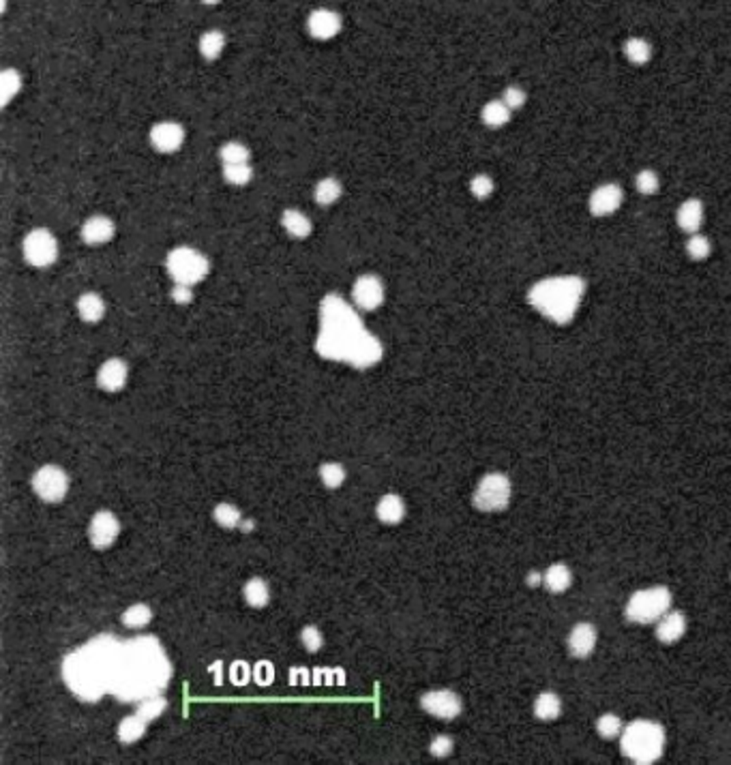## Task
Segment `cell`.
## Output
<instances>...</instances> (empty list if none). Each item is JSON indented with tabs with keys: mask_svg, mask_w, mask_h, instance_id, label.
Wrapping results in <instances>:
<instances>
[{
	"mask_svg": "<svg viewBox=\"0 0 731 765\" xmlns=\"http://www.w3.org/2000/svg\"><path fill=\"white\" fill-rule=\"evenodd\" d=\"M20 88H22L20 73L13 69H7L5 73L0 76V101H3V105H7L17 93H20Z\"/></svg>",
	"mask_w": 731,
	"mask_h": 765,
	"instance_id": "cell-34",
	"label": "cell"
},
{
	"mask_svg": "<svg viewBox=\"0 0 731 765\" xmlns=\"http://www.w3.org/2000/svg\"><path fill=\"white\" fill-rule=\"evenodd\" d=\"M453 740L449 735H438L434 738V742L429 744V751L434 757H449L453 753Z\"/></svg>",
	"mask_w": 731,
	"mask_h": 765,
	"instance_id": "cell-45",
	"label": "cell"
},
{
	"mask_svg": "<svg viewBox=\"0 0 731 765\" xmlns=\"http://www.w3.org/2000/svg\"><path fill=\"white\" fill-rule=\"evenodd\" d=\"M470 189H472V193L476 195L478 200H485V198H489V195L493 193V181H491L487 174H478V176L472 178Z\"/></svg>",
	"mask_w": 731,
	"mask_h": 765,
	"instance_id": "cell-44",
	"label": "cell"
},
{
	"mask_svg": "<svg viewBox=\"0 0 731 765\" xmlns=\"http://www.w3.org/2000/svg\"><path fill=\"white\" fill-rule=\"evenodd\" d=\"M570 581H573V577H570V571H568L566 564H551L545 571V579H543L545 588L549 592H554V594L566 592L570 588Z\"/></svg>",
	"mask_w": 731,
	"mask_h": 765,
	"instance_id": "cell-23",
	"label": "cell"
},
{
	"mask_svg": "<svg viewBox=\"0 0 731 765\" xmlns=\"http://www.w3.org/2000/svg\"><path fill=\"white\" fill-rule=\"evenodd\" d=\"M300 641H302V646H305V650L307 652H317L319 648H322V643H324V637H322V632H319L315 626H305L302 628V632H300Z\"/></svg>",
	"mask_w": 731,
	"mask_h": 765,
	"instance_id": "cell-42",
	"label": "cell"
},
{
	"mask_svg": "<svg viewBox=\"0 0 731 765\" xmlns=\"http://www.w3.org/2000/svg\"><path fill=\"white\" fill-rule=\"evenodd\" d=\"M420 707L436 718L451 720L461 714L463 703L453 690H431L420 697Z\"/></svg>",
	"mask_w": 731,
	"mask_h": 765,
	"instance_id": "cell-11",
	"label": "cell"
},
{
	"mask_svg": "<svg viewBox=\"0 0 731 765\" xmlns=\"http://www.w3.org/2000/svg\"><path fill=\"white\" fill-rule=\"evenodd\" d=\"M319 480L328 489H337L346 483V470L339 464H322L319 466Z\"/></svg>",
	"mask_w": 731,
	"mask_h": 765,
	"instance_id": "cell-38",
	"label": "cell"
},
{
	"mask_svg": "<svg viewBox=\"0 0 731 765\" xmlns=\"http://www.w3.org/2000/svg\"><path fill=\"white\" fill-rule=\"evenodd\" d=\"M341 191L344 189L339 185V181H335V178H324V181H319L315 187V202L322 206H330L341 198Z\"/></svg>",
	"mask_w": 731,
	"mask_h": 765,
	"instance_id": "cell-31",
	"label": "cell"
},
{
	"mask_svg": "<svg viewBox=\"0 0 731 765\" xmlns=\"http://www.w3.org/2000/svg\"><path fill=\"white\" fill-rule=\"evenodd\" d=\"M560 714H562V701L554 692H543V695H539L537 701H534V716L539 720L549 722V720L558 718Z\"/></svg>",
	"mask_w": 731,
	"mask_h": 765,
	"instance_id": "cell-24",
	"label": "cell"
},
{
	"mask_svg": "<svg viewBox=\"0 0 731 765\" xmlns=\"http://www.w3.org/2000/svg\"><path fill=\"white\" fill-rule=\"evenodd\" d=\"M510 118V108L504 101H491L483 108V120L489 127H502Z\"/></svg>",
	"mask_w": 731,
	"mask_h": 765,
	"instance_id": "cell-32",
	"label": "cell"
},
{
	"mask_svg": "<svg viewBox=\"0 0 731 765\" xmlns=\"http://www.w3.org/2000/svg\"><path fill=\"white\" fill-rule=\"evenodd\" d=\"M502 101L508 105L510 110H519L521 105L526 103V93L521 91V88H517V86H510V88H506L504 91V97H502Z\"/></svg>",
	"mask_w": 731,
	"mask_h": 765,
	"instance_id": "cell-46",
	"label": "cell"
},
{
	"mask_svg": "<svg viewBox=\"0 0 731 765\" xmlns=\"http://www.w3.org/2000/svg\"><path fill=\"white\" fill-rule=\"evenodd\" d=\"M146 724L148 722L142 718L137 711H135L133 716L122 718V722L118 724V740L122 744H133V742L142 740V735L146 733Z\"/></svg>",
	"mask_w": 731,
	"mask_h": 765,
	"instance_id": "cell-26",
	"label": "cell"
},
{
	"mask_svg": "<svg viewBox=\"0 0 731 765\" xmlns=\"http://www.w3.org/2000/svg\"><path fill=\"white\" fill-rule=\"evenodd\" d=\"M596 731H598V735L605 738V740H616V738H620L622 731H624V722H622V718L616 716V714H603V716L596 720Z\"/></svg>",
	"mask_w": 731,
	"mask_h": 765,
	"instance_id": "cell-35",
	"label": "cell"
},
{
	"mask_svg": "<svg viewBox=\"0 0 731 765\" xmlns=\"http://www.w3.org/2000/svg\"><path fill=\"white\" fill-rule=\"evenodd\" d=\"M223 45H225V37L219 30H208L200 39V52L206 60H215L223 52Z\"/></svg>",
	"mask_w": 731,
	"mask_h": 765,
	"instance_id": "cell-30",
	"label": "cell"
},
{
	"mask_svg": "<svg viewBox=\"0 0 731 765\" xmlns=\"http://www.w3.org/2000/svg\"><path fill=\"white\" fill-rule=\"evenodd\" d=\"M168 271L176 283L195 286L208 275V260L191 247H178L168 255Z\"/></svg>",
	"mask_w": 731,
	"mask_h": 765,
	"instance_id": "cell-7",
	"label": "cell"
},
{
	"mask_svg": "<svg viewBox=\"0 0 731 765\" xmlns=\"http://www.w3.org/2000/svg\"><path fill=\"white\" fill-rule=\"evenodd\" d=\"M212 517H215V521H217L221 527H225V529L236 527V525H240V521H243L240 510H238L236 506H232V504H217L215 510H212Z\"/></svg>",
	"mask_w": 731,
	"mask_h": 765,
	"instance_id": "cell-36",
	"label": "cell"
},
{
	"mask_svg": "<svg viewBox=\"0 0 731 765\" xmlns=\"http://www.w3.org/2000/svg\"><path fill=\"white\" fill-rule=\"evenodd\" d=\"M172 298L176 302H181V305H185V302H191V298H193L191 286H185V283H176V288L172 290Z\"/></svg>",
	"mask_w": 731,
	"mask_h": 765,
	"instance_id": "cell-47",
	"label": "cell"
},
{
	"mask_svg": "<svg viewBox=\"0 0 731 765\" xmlns=\"http://www.w3.org/2000/svg\"><path fill=\"white\" fill-rule=\"evenodd\" d=\"M317 352L333 361H348L354 367H371L382 358L380 341L363 328L356 313L337 296H328L322 305Z\"/></svg>",
	"mask_w": 731,
	"mask_h": 765,
	"instance_id": "cell-1",
	"label": "cell"
},
{
	"mask_svg": "<svg viewBox=\"0 0 731 765\" xmlns=\"http://www.w3.org/2000/svg\"><path fill=\"white\" fill-rule=\"evenodd\" d=\"M32 489L43 502L56 504L69 491V476L58 466H43L32 476Z\"/></svg>",
	"mask_w": 731,
	"mask_h": 765,
	"instance_id": "cell-9",
	"label": "cell"
},
{
	"mask_svg": "<svg viewBox=\"0 0 731 765\" xmlns=\"http://www.w3.org/2000/svg\"><path fill=\"white\" fill-rule=\"evenodd\" d=\"M223 176L232 185H247L249 181H251L254 172H251V165L249 163H229V165H225Z\"/></svg>",
	"mask_w": 731,
	"mask_h": 765,
	"instance_id": "cell-39",
	"label": "cell"
},
{
	"mask_svg": "<svg viewBox=\"0 0 731 765\" xmlns=\"http://www.w3.org/2000/svg\"><path fill=\"white\" fill-rule=\"evenodd\" d=\"M153 619V611L148 604H131V607L122 613V624L127 628H144L146 624H150Z\"/></svg>",
	"mask_w": 731,
	"mask_h": 765,
	"instance_id": "cell-29",
	"label": "cell"
},
{
	"mask_svg": "<svg viewBox=\"0 0 731 765\" xmlns=\"http://www.w3.org/2000/svg\"><path fill=\"white\" fill-rule=\"evenodd\" d=\"M686 251L693 260H706L708 253H710V242L706 236H699V234H693L686 242Z\"/></svg>",
	"mask_w": 731,
	"mask_h": 765,
	"instance_id": "cell-41",
	"label": "cell"
},
{
	"mask_svg": "<svg viewBox=\"0 0 731 765\" xmlns=\"http://www.w3.org/2000/svg\"><path fill=\"white\" fill-rule=\"evenodd\" d=\"M281 223L285 227V232L294 238H305L309 236L311 232V221L302 215L300 210H285L283 217H281Z\"/></svg>",
	"mask_w": 731,
	"mask_h": 765,
	"instance_id": "cell-27",
	"label": "cell"
},
{
	"mask_svg": "<svg viewBox=\"0 0 731 765\" xmlns=\"http://www.w3.org/2000/svg\"><path fill=\"white\" fill-rule=\"evenodd\" d=\"M114 637H99L86 648L67 656L65 682L84 701H97L112 686L114 658L118 652Z\"/></svg>",
	"mask_w": 731,
	"mask_h": 765,
	"instance_id": "cell-3",
	"label": "cell"
},
{
	"mask_svg": "<svg viewBox=\"0 0 731 765\" xmlns=\"http://www.w3.org/2000/svg\"><path fill=\"white\" fill-rule=\"evenodd\" d=\"M635 185H637V191L639 193H654L658 189V176L652 172V170H641L635 178Z\"/></svg>",
	"mask_w": 731,
	"mask_h": 765,
	"instance_id": "cell-43",
	"label": "cell"
},
{
	"mask_svg": "<svg viewBox=\"0 0 731 765\" xmlns=\"http://www.w3.org/2000/svg\"><path fill=\"white\" fill-rule=\"evenodd\" d=\"M622 198H624V193H622L620 185H614V183L603 185L590 195V212L596 217L611 215V212H616L620 208Z\"/></svg>",
	"mask_w": 731,
	"mask_h": 765,
	"instance_id": "cell-15",
	"label": "cell"
},
{
	"mask_svg": "<svg viewBox=\"0 0 731 765\" xmlns=\"http://www.w3.org/2000/svg\"><path fill=\"white\" fill-rule=\"evenodd\" d=\"M24 255L32 266H49L58 255L54 236L47 229H34L24 240Z\"/></svg>",
	"mask_w": 731,
	"mask_h": 765,
	"instance_id": "cell-10",
	"label": "cell"
},
{
	"mask_svg": "<svg viewBox=\"0 0 731 765\" xmlns=\"http://www.w3.org/2000/svg\"><path fill=\"white\" fill-rule=\"evenodd\" d=\"M472 502L480 512H500L510 502V480L504 474H487L480 478Z\"/></svg>",
	"mask_w": 731,
	"mask_h": 765,
	"instance_id": "cell-8",
	"label": "cell"
},
{
	"mask_svg": "<svg viewBox=\"0 0 731 765\" xmlns=\"http://www.w3.org/2000/svg\"><path fill=\"white\" fill-rule=\"evenodd\" d=\"M704 221V206L699 200H686L680 210H677V225H680L684 232L695 234L699 229Z\"/></svg>",
	"mask_w": 731,
	"mask_h": 765,
	"instance_id": "cell-22",
	"label": "cell"
},
{
	"mask_svg": "<svg viewBox=\"0 0 731 765\" xmlns=\"http://www.w3.org/2000/svg\"><path fill=\"white\" fill-rule=\"evenodd\" d=\"M219 155L225 161V165H229V163H249V150H247V146L238 144V141H229V144H225Z\"/></svg>",
	"mask_w": 731,
	"mask_h": 765,
	"instance_id": "cell-40",
	"label": "cell"
},
{
	"mask_svg": "<svg viewBox=\"0 0 731 765\" xmlns=\"http://www.w3.org/2000/svg\"><path fill=\"white\" fill-rule=\"evenodd\" d=\"M624 757L639 765L654 763L665 751V729L654 720H633L620 735Z\"/></svg>",
	"mask_w": 731,
	"mask_h": 765,
	"instance_id": "cell-5",
	"label": "cell"
},
{
	"mask_svg": "<svg viewBox=\"0 0 731 765\" xmlns=\"http://www.w3.org/2000/svg\"><path fill=\"white\" fill-rule=\"evenodd\" d=\"M376 514H378V519L382 523L395 525V523H399L405 517V504H403V500H401L399 495L388 493V495H384L382 500L378 502Z\"/></svg>",
	"mask_w": 731,
	"mask_h": 765,
	"instance_id": "cell-21",
	"label": "cell"
},
{
	"mask_svg": "<svg viewBox=\"0 0 731 765\" xmlns=\"http://www.w3.org/2000/svg\"><path fill=\"white\" fill-rule=\"evenodd\" d=\"M127 378H129V367L124 361L120 358H110L108 363H103L99 373H97V384L108 390V393H116L120 390L124 384H127Z\"/></svg>",
	"mask_w": 731,
	"mask_h": 765,
	"instance_id": "cell-16",
	"label": "cell"
},
{
	"mask_svg": "<svg viewBox=\"0 0 731 765\" xmlns=\"http://www.w3.org/2000/svg\"><path fill=\"white\" fill-rule=\"evenodd\" d=\"M166 707H168V701L164 697L150 695V697H146L144 701L137 705V714L144 718L146 722H150V720H157L159 716H161L164 711H166Z\"/></svg>",
	"mask_w": 731,
	"mask_h": 765,
	"instance_id": "cell-37",
	"label": "cell"
},
{
	"mask_svg": "<svg viewBox=\"0 0 731 765\" xmlns=\"http://www.w3.org/2000/svg\"><path fill=\"white\" fill-rule=\"evenodd\" d=\"M170 675L172 669L161 646L150 637H142L118 646L110 692L127 701L146 699L168 684Z\"/></svg>",
	"mask_w": 731,
	"mask_h": 765,
	"instance_id": "cell-2",
	"label": "cell"
},
{
	"mask_svg": "<svg viewBox=\"0 0 731 765\" xmlns=\"http://www.w3.org/2000/svg\"><path fill=\"white\" fill-rule=\"evenodd\" d=\"M585 283L579 277H551L528 292L530 305L556 324H568L583 298Z\"/></svg>",
	"mask_w": 731,
	"mask_h": 765,
	"instance_id": "cell-4",
	"label": "cell"
},
{
	"mask_svg": "<svg viewBox=\"0 0 731 765\" xmlns=\"http://www.w3.org/2000/svg\"><path fill=\"white\" fill-rule=\"evenodd\" d=\"M120 534V523L110 510H99L95 517L91 519L88 525V538H91L95 549H108L114 545V540Z\"/></svg>",
	"mask_w": 731,
	"mask_h": 765,
	"instance_id": "cell-12",
	"label": "cell"
},
{
	"mask_svg": "<svg viewBox=\"0 0 731 765\" xmlns=\"http://www.w3.org/2000/svg\"><path fill=\"white\" fill-rule=\"evenodd\" d=\"M686 617H684V613H680V611H667L661 619H658V626H656V639L661 643H667V646H671V643H675V641H680V639L684 637V632H686Z\"/></svg>",
	"mask_w": 731,
	"mask_h": 765,
	"instance_id": "cell-19",
	"label": "cell"
},
{
	"mask_svg": "<svg viewBox=\"0 0 731 765\" xmlns=\"http://www.w3.org/2000/svg\"><path fill=\"white\" fill-rule=\"evenodd\" d=\"M114 236V223L108 217H91L82 225V238L88 244H103Z\"/></svg>",
	"mask_w": 731,
	"mask_h": 765,
	"instance_id": "cell-20",
	"label": "cell"
},
{
	"mask_svg": "<svg viewBox=\"0 0 731 765\" xmlns=\"http://www.w3.org/2000/svg\"><path fill=\"white\" fill-rule=\"evenodd\" d=\"M624 54H627V58H629L631 62H635V65H644V62H648L650 56H652V47H650V43H648L646 39L633 37V39L627 41V45H624Z\"/></svg>",
	"mask_w": 731,
	"mask_h": 765,
	"instance_id": "cell-33",
	"label": "cell"
},
{
	"mask_svg": "<svg viewBox=\"0 0 731 765\" xmlns=\"http://www.w3.org/2000/svg\"><path fill=\"white\" fill-rule=\"evenodd\" d=\"M543 579H545V575H541V573H530V575H528V583L532 585V588H534V585L543 583Z\"/></svg>",
	"mask_w": 731,
	"mask_h": 765,
	"instance_id": "cell-48",
	"label": "cell"
},
{
	"mask_svg": "<svg viewBox=\"0 0 731 765\" xmlns=\"http://www.w3.org/2000/svg\"><path fill=\"white\" fill-rule=\"evenodd\" d=\"M596 648V628L587 621L577 624L568 635V652L575 658H587Z\"/></svg>",
	"mask_w": 731,
	"mask_h": 765,
	"instance_id": "cell-18",
	"label": "cell"
},
{
	"mask_svg": "<svg viewBox=\"0 0 731 765\" xmlns=\"http://www.w3.org/2000/svg\"><path fill=\"white\" fill-rule=\"evenodd\" d=\"M78 313L84 322H99V319L105 315V302L101 300V296L88 292V294H82L80 300H78Z\"/></svg>",
	"mask_w": 731,
	"mask_h": 765,
	"instance_id": "cell-25",
	"label": "cell"
},
{
	"mask_svg": "<svg viewBox=\"0 0 731 765\" xmlns=\"http://www.w3.org/2000/svg\"><path fill=\"white\" fill-rule=\"evenodd\" d=\"M243 596L247 600L249 607H256V609H262L269 604V598H271V592H269V585H266L262 579H251L245 583V590H243Z\"/></svg>",
	"mask_w": 731,
	"mask_h": 765,
	"instance_id": "cell-28",
	"label": "cell"
},
{
	"mask_svg": "<svg viewBox=\"0 0 731 765\" xmlns=\"http://www.w3.org/2000/svg\"><path fill=\"white\" fill-rule=\"evenodd\" d=\"M202 3H206V5H215V3H219V0H202Z\"/></svg>",
	"mask_w": 731,
	"mask_h": 765,
	"instance_id": "cell-49",
	"label": "cell"
},
{
	"mask_svg": "<svg viewBox=\"0 0 731 765\" xmlns=\"http://www.w3.org/2000/svg\"><path fill=\"white\" fill-rule=\"evenodd\" d=\"M150 141L159 152H176L185 141V131L178 122H159L150 131Z\"/></svg>",
	"mask_w": 731,
	"mask_h": 765,
	"instance_id": "cell-14",
	"label": "cell"
},
{
	"mask_svg": "<svg viewBox=\"0 0 731 765\" xmlns=\"http://www.w3.org/2000/svg\"><path fill=\"white\" fill-rule=\"evenodd\" d=\"M671 602L673 596L669 588L654 585V588L635 592L627 602L624 615H627V619L635 621V624H652V621H658L671 609Z\"/></svg>",
	"mask_w": 731,
	"mask_h": 765,
	"instance_id": "cell-6",
	"label": "cell"
},
{
	"mask_svg": "<svg viewBox=\"0 0 731 765\" xmlns=\"http://www.w3.org/2000/svg\"><path fill=\"white\" fill-rule=\"evenodd\" d=\"M352 296H354L356 307L373 311V309H378L382 305V300H384V286H382V281L378 277L365 275V277H361L359 281L354 283Z\"/></svg>",
	"mask_w": 731,
	"mask_h": 765,
	"instance_id": "cell-13",
	"label": "cell"
},
{
	"mask_svg": "<svg viewBox=\"0 0 731 765\" xmlns=\"http://www.w3.org/2000/svg\"><path fill=\"white\" fill-rule=\"evenodd\" d=\"M307 26L315 39H333L341 30V17L330 9H317L309 15Z\"/></svg>",
	"mask_w": 731,
	"mask_h": 765,
	"instance_id": "cell-17",
	"label": "cell"
}]
</instances>
